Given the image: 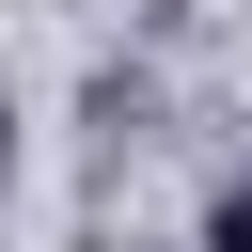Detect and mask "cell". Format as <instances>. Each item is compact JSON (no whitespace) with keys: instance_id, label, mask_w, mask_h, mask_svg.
I'll return each instance as SVG.
<instances>
[{"instance_id":"6da1fadb","label":"cell","mask_w":252,"mask_h":252,"mask_svg":"<svg viewBox=\"0 0 252 252\" xmlns=\"http://www.w3.org/2000/svg\"><path fill=\"white\" fill-rule=\"evenodd\" d=\"M205 252H252V173H236V189L205 205Z\"/></svg>"},{"instance_id":"7a4b0ae2","label":"cell","mask_w":252,"mask_h":252,"mask_svg":"<svg viewBox=\"0 0 252 252\" xmlns=\"http://www.w3.org/2000/svg\"><path fill=\"white\" fill-rule=\"evenodd\" d=\"M0 158H16V94H0Z\"/></svg>"}]
</instances>
